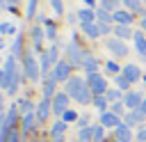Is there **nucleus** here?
Returning a JSON list of instances; mask_svg holds the SVG:
<instances>
[{
  "label": "nucleus",
  "instance_id": "f257e3e1",
  "mask_svg": "<svg viewBox=\"0 0 146 142\" xmlns=\"http://www.w3.org/2000/svg\"><path fill=\"white\" fill-rule=\"evenodd\" d=\"M68 96H73L78 103H89L91 101V89L82 78L73 76V78H68Z\"/></svg>",
  "mask_w": 146,
  "mask_h": 142
},
{
  "label": "nucleus",
  "instance_id": "f03ea898",
  "mask_svg": "<svg viewBox=\"0 0 146 142\" xmlns=\"http://www.w3.org/2000/svg\"><path fill=\"white\" fill-rule=\"evenodd\" d=\"M5 73H7V87H5V89L14 92V89H16V85H18V73H16V57H14V55H11V57H7V62H5Z\"/></svg>",
  "mask_w": 146,
  "mask_h": 142
},
{
  "label": "nucleus",
  "instance_id": "7ed1b4c3",
  "mask_svg": "<svg viewBox=\"0 0 146 142\" xmlns=\"http://www.w3.org/2000/svg\"><path fill=\"white\" fill-rule=\"evenodd\" d=\"M87 85H89V89H91V94H107V82H105V78L100 76V73H89V78H87Z\"/></svg>",
  "mask_w": 146,
  "mask_h": 142
},
{
  "label": "nucleus",
  "instance_id": "20e7f679",
  "mask_svg": "<svg viewBox=\"0 0 146 142\" xmlns=\"http://www.w3.org/2000/svg\"><path fill=\"white\" fill-rule=\"evenodd\" d=\"M23 66H25V76H27L30 80H36V78H39V71H41V69H39V64H36V57H34V55H30V53H27V55L23 57Z\"/></svg>",
  "mask_w": 146,
  "mask_h": 142
},
{
  "label": "nucleus",
  "instance_id": "39448f33",
  "mask_svg": "<svg viewBox=\"0 0 146 142\" xmlns=\"http://www.w3.org/2000/svg\"><path fill=\"white\" fill-rule=\"evenodd\" d=\"M68 110V94H55L52 98V112L55 115H64Z\"/></svg>",
  "mask_w": 146,
  "mask_h": 142
},
{
  "label": "nucleus",
  "instance_id": "423d86ee",
  "mask_svg": "<svg viewBox=\"0 0 146 142\" xmlns=\"http://www.w3.org/2000/svg\"><path fill=\"white\" fill-rule=\"evenodd\" d=\"M68 73H71V64L68 62H57L55 69H52V76H55L57 82L59 80H68Z\"/></svg>",
  "mask_w": 146,
  "mask_h": 142
},
{
  "label": "nucleus",
  "instance_id": "0eeeda50",
  "mask_svg": "<svg viewBox=\"0 0 146 142\" xmlns=\"http://www.w3.org/2000/svg\"><path fill=\"white\" fill-rule=\"evenodd\" d=\"M107 50H112V53L119 55V57L128 55V46H125L121 39H107Z\"/></svg>",
  "mask_w": 146,
  "mask_h": 142
},
{
  "label": "nucleus",
  "instance_id": "6e6552de",
  "mask_svg": "<svg viewBox=\"0 0 146 142\" xmlns=\"http://www.w3.org/2000/svg\"><path fill=\"white\" fill-rule=\"evenodd\" d=\"M68 57H71V62H73V64H82V62H84V57H87V53H82V50H80V46H78L75 41H71V44H68Z\"/></svg>",
  "mask_w": 146,
  "mask_h": 142
},
{
  "label": "nucleus",
  "instance_id": "1a4fd4ad",
  "mask_svg": "<svg viewBox=\"0 0 146 142\" xmlns=\"http://www.w3.org/2000/svg\"><path fill=\"white\" fill-rule=\"evenodd\" d=\"M141 94H137V92H130V94H125V98H123V103H125V108L128 110H139L141 108Z\"/></svg>",
  "mask_w": 146,
  "mask_h": 142
},
{
  "label": "nucleus",
  "instance_id": "9d476101",
  "mask_svg": "<svg viewBox=\"0 0 146 142\" xmlns=\"http://www.w3.org/2000/svg\"><path fill=\"white\" fill-rule=\"evenodd\" d=\"M121 76H125L130 82H135V80H139V78H141V71H139V66H137V64H125Z\"/></svg>",
  "mask_w": 146,
  "mask_h": 142
},
{
  "label": "nucleus",
  "instance_id": "9b49d317",
  "mask_svg": "<svg viewBox=\"0 0 146 142\" xmlns=\"http://www.w3.org/2000/svg\"><path fill=\"white\" fill-rule=\"evenodd\" d=\"M100 126L119 128V126H121V121H119V117H116L114 112H103V117H100Z\"/></svg>",
  "mask_w": 146,
  "mask_h": 142
},
{
  "label": "nucleus",
  "instance_id": "f8f14e48",
  "mask_svg": "<svg viewBox=\"0 0 146 142\" xmlns=\"http://www.w3.org/2000/svg\"><path fill=\"white\" fill-rule=\"evenodd\" d=\"M112 16H114V21H116L119 25H130V21H132V14L125 11V9H119V11H114Z\"/></svg>",
  "mask_w": 146,
  "mask_h": 142
},
{
  "label": "nucleus",
  "instance_id": "ddd939ff",
  "mask_svg": "<svg viewBox=\"0 0 146 142\" xmlns=\"http://www.w3.org/2000/svg\"><path fill=\"white\" fill-rule=\"evenodd\" d=\"M64 131H66V124H64V121H57V124L52 126V131H50L52 140H55V142H64Z\"/></svg>",
  "mask_w": 146,
  "mask_h": 142
},
{
  "label": "nucleus",
  "instance_id": "4468645a",
  "mask_svg": "<svg viewBox=\"0 0 146 142\" xmlns=\"http://www.w3.org/2000/svg\"><path fill=\"white\" fill-rule=\"evenodd\" d=\"M82 32H84L87 37H91V39L100 37V27H98V23H82Z\"/></svg>",
  "mask_w": 146,
  "mask_h": 142
},
{
  "label": "nucleus",
  "instance_id": "2eb2a0df",
  "mask_svg": "<svg viewBox=\"0 0 146 142\" xmlns=\"http://www.w3.org/2000/svg\"><path fill=\"white\" fill-rule=\"evenodd\" d=\"M78 18H80V23H96V11L94 9H80Z\"/></svg>",
  "mask_w": 146,
  "mask_h": 142
},
{
  "label": "nucleus",
  "instance_id": "dca6fc26",
  "mask_svg": "<svg viewBox=\"0 0 146 142\" xmlns=\"http://www.w3.org/2000/svg\"><path fill=\"white\" fill-rule=\"evenodd\" d=\"M116 137H119V142H128V140L132 137V133H130V126H128V124H121V126L116 128Z\"/></svg>",
  "mask_w": 146,
  "mask_h": 142
},
{
  "label": "nucleus",
  "instance_id": "f3484780",
  "mask_svg": "<svg viewBox=\"0 0 146 142\" xmlns=\"http://www.w3.org/2000/svg\"><path fill=\"white\" fill-rule=\"evenodd\" d=\"M50 108H52L50 98H43V101L39 103V112H36V110H34V112H36V117H39V119H46V117H48V110H50Z\"/></svg>",
  "mask_w": 146,
  "mask_h": 142
},
{
  "label": "nucleus",
  "instance_id": "a211bd4d",
  "mask_svg": "<svg viewBox=\"0 0 146 142\" xmlns=\"http://www.w3.org/2000/svg\"><path fill=\"white\" fill-rule=\"evenodd\" d=\"M132 39H135V46H137V50H139V53L146 57V37H144L141 32H135V37H132Z\"/></svg>",
  "mask_w": 146,
  "mask_h": 142
},
{
  "label": "nucleus",
  "instance_id": "6ab92c4d",
  "mask_svg": "<svg viewBox=\"0 0 146 142\" xmlns=\"http://www.w3.org/2000/svg\"><path fill=\"white\" fill-rule=\"evenodd\" d=\"M55 85H57V80H55V76L50 73V76H48V80H46V85H43V94H46V98H50V96H52Z\"/></svg>",
  "mask_w": 146,
  "mask_h": 142
},
{
  "label": "nucleus",
  "instance_id": "aec40b11",
  "mask_svg": "<svg viewBox=\"0 0 146 142\" xmlns=\"http://www.w3.org/2000/svg\"><path fill=\"white\" fill-rule=\"evenodd\" d=\"M114 32L119 34V39H128V37H135V32L130 30V25H116Z\"/></svg>",
  "mask_w": 146,
  "mask_h": 142
},
{
  "label": "nucleus",
  "instance_id": "412c9836",
  "mask_svg": "<svg viewBox=\"0 0 146 142\" xmlns=\"http://www.w3.org/2000/svg\"><path fill=\"white\" fill-rule=\"evenodd\" d=\"M96 21H98V23H110V21H114V16H112L107 9H98V11H96Z\"/></svg>",
  "mask_w": 146,
  "mask_h": 142
},
{
  "label": "nucleus",
  "instance_id": "4be33fe9",
  "mask_svg": "<svg viewBox=\"0 0 146 142\" xmlns=\"http://www.w3.org/2000/svg\"><path fill=\"white\" fill-rule=\"evenodd\" d=\"M82 66L87 69V73H96V66H98V64H96V60H94L91 55H87L84 62H82Z\"/></svg>",
  "mask_w": 146,
  "mask_h": 142
},
{
  "label": "nucleus",
  "instance_id": "5701e85b",
  "mask_svg": "<svg viewBox=\"0 0 146 142\" xmlns=\"http://www.w3.org/2000/svg\"><path fill=\"white\" fill-rule=\"evenodd\" d=\"M80 140H82V142H89V140H94V128H91V126H84V128L80 131Z\"/></svg>",
  "mask_w": 146,
  "mask_h": 142
},
{
  "label": "nucleus",
  "instance_id": "b1692460",
  "mask_svg": "<svg viewBox=\"0 0 146 142\" xmlns=\"http://www.w3.org/2000/svg\"><path fill=\"white\" fill-rule=\"evenodd\" d=\"M32 39H34V46L39 48L41 41H43V30H41V27H34V30H32Z\"/></svg>",
  "mask_w": 146,
  "mask_h": 142
},
{
  "label": "nucleus",
  "instance_id": "393cba45",
  "mask_svg": "<svg viewBox=\"0 0 146 142\" xmlns=\"http://www.w3.org/2000/svg\"><path fill=\"white\" fill-rule=\"evenodd\" d=\"M141 117H144V115H141L139 110H132V112L128 115V119H125V121H128V126H132V124H137V121H139Z\"/></svg>",
  "mask_w": 146,
  "mask_h": 142
},
{
  "label": "nucleus",
  "instance_id": "a878e982",
  "mask_svg": "<svg viewBox=\"0 0 146 142\" xmlns=\"http://www.w3.org/2000/svg\"><path fill=\"white\" fill-rule=\"evenodd\" d=\"M34 119H36V112H27V115H25V119H23V126H25V131H30V128H32Z\"/></svg>",
  "mask_w": 146,
  "mask_h": 142
},
{
  "label": "nucleus",
  "instance_id": "bb28decb",
  "mask_svg": "<svg viewBox=\"0 0 146 142\" xmlns=\"http://www.w3.org/2000/svg\"><path fill=\"white\" fill-rule=\"evenodd\" d=\"M105 98H107L110 103H116V101L121 98V92H119V89H110V92L105 94Z\"/></svg>",
  "mask_w": 146,
  "mask_h": 142
},
{
  "label": "nucleus",
  "instance_id": "cd10ccee",
  "mask_svg": "<svg viewBox=\"0 0 146 142\" xmlns=\"http://www.w3.org/2000/svg\"><path fill=\"white\" fill-rule=\"evenodd\" d=\"M50 7H52L55 14H64V5H62V0H50Z\"/></svg>",
  "mask_w": 146,
  "mask_h": 142
},
{
  "label": "nucleus",
  "instance_id": "c85d7f7f",
  "mask_svg": "<svg viewBox=\"0 0 146 142\" xmlns=\"http://www.w3.org/2000/svg\"><path fill=\"white\" fill-rule=\"evenodd\" d=\"M123 108H125V103H119V101H116V103H112V108H110V110L119 117V115H123Z\"/></svg>",
  "mask_w": 146,
  "mask_h": 142
},
{
  "label": "nucleus",
  "instance_id": "c756f323",
  "mask_svg": "<svg viewBox=\"0 0 146 142\" xmlns=\"http://www.w3.org/2000/svg\"><path fill=\"white\" fill-rule=\"evenodd\" d=\"M123 2H125V7L132 9V11H137V9L141 7V0H123Z\"/></svg>",
  "mask_w": 146,
  "mask_h": 142
},
{
  "label": "nucleus",
  "instance_id": "7c9ffc66",
  "mask_svg": "<svg viewBox=\"0 0 146 142\" xmlns=\"http://www.w3.org/2000/svg\"><path fill=\"white\" fill-rule=\"evenodd\" d=\"M103 128L105 126H94V142H100L103 140Z\"/></svg>",
  "mask_w": 146,
  "mask_h": 142
},
{
  "label": "nucleus",
  "instance_id": "2f4dec72",
  "mask_svg": "<svg viewBox=\"0 0 146 142\" xmlns=\"http://www.w3.org/2000/svg\"><path fill=\"white\" fill-rule=\"evenodd\" d=\"M94 105H96L98 110H103V108L107 105V98H103V96H96V98H94Z\"/></svg>",
  "mask_w": 146,
  "mask_h": 142
},
{
  "label": "nucleus",
  "instance_id": "473e14b6",
  "mask_svg": "<svg viewBox=\"0 0 146 142\" xmlns=\"http://www.w3.org/2000/svg\"><path fill=\"white\" fill-rule=\"evenodd\" d=\"M0 32L11 34V32H14V25H11V23H0Z\"/></svg>",
  "mask_w": 146,
  "mask_h": 142
},
{
  "label": "nucleus",
  "instance_id": "72a5a7b5",
  "mask_svg": "<svg viewBox=\"0 0 146 142\" xmlns=\"http://www.w3.org/2000/svg\"><path fill=\"white\" fill-rule=\"evenodd\" d=\"M116 82H119V87H121V89H125V87L130 85V80H128L125 76H119V78H116Z\"/></svg>",
  "mask_w": 146,
  "mask_h": 142
},
{
  "label": "nucleus",
  "instance_id": "f704fd0d",
  "mask_svg": "<svg viewBox=\"0 0 146 142\" xmlns=\"http://www.w3.org/2000/svg\"><path fill=\"white\" fill-rule=\"evenodd\" d=\"M5 142H18V131H14V128H11V133L7 135V140H5Z\"/></svg>",
  "mask_w": 146,
  "mask_h": 142
},
{
  "label": "nucleus",
  "instance_id": "c9c22d12",
  "mask_svg": "<svg viewBox=\"0 0 146 142\" xmlns=\"http://www.w3.org/2000/svg\"><path fill=\"white\" fill-rule=\"evenodd\" d=\"M75 117H78V115H75V112H71V110H66V112H64V121H75Z\"/></svg>",
  "mask_w": 146,
  "mask_h": 142
},
{
  "label": "nucleus",
  "instance_id": "e433bc0d",
  "mask_svg": "<svg viewBox=\"0 0 146 142\" xmlns=\"http://www.w3.org/2000/svg\"><path fill=\"white\" fill-rule=\"evenodd\" d=\"M0 87H7V73H5V69H0Z\"/></svg>",
  "mask_w": 146,
  "mask_h": 142
},
{
  "label": "nucleus",
  "instance_id": "4c0bfd02",
  "mask_svg": "<svg viewBox=\"0 0 146 142\" xmlns=\"http://www.w3.org/2000/svg\"><path fill=\"white\" fill-rule=\"evenodd\" d=\"M98 27H100V34H107L110 32V23H98Z\"/></svg>",
  "mask_w": 146,
  "mask_h": 142
},
{
  "label": "nucleus",
  "instance_id": "58836bf2",
  "mask_svg": "<svg viewBox=\"0 0 146 142\" xmlns=\"http://www.w3.org/2000/svg\"><path fill=\"white\" fill-rule=\"evenodd\" d=\"M46 34H48V39H55V27L48 23V27H46Z\"/></svg>",
  "mask_w": 146,
  "mask_h": 142
},
{
  "label": "nucleus",
  "instance_id": "ea45409f",
  "mask_svg": "<svg viewBox=\"0 0 146 142\" xmlns=\"http://www.w3.org/2000/svg\"><path fill=\"white\" fill-rule=\"evenodd\" d=\"M34 5H36V0H30V2H27V16L34 14Z\"/></svg>",
  "mask_w": 146,
  "mask_h": 142
},
{
  "label": "nucleus",
  "instance_id": "a19ab883",
  "mask_svg": "<svg viewBox=\"0 0 146 142\" xmlns=\"http://www.w3.org/2000/svg\"><path fill=\"white\" fill-rule=\"evenodd\" d=\"M107 71H110V73H116V71H119V66H116L114 62H107Z\"/></svg>",
  "mask_w": 146,
  "mask_h": 142
},
{
  "label": "nucleus",
  "instance_id": "79ce46f5",
  "mask_svg": "<svg viewBox=\"0 0 146 142\" xmlns=\"http://www.w3.org/2000/svg\"><path fill=\"white\" fill-rule=\"evenodd\" d=\"M139 140H141V142H146V128H141V131H139Z\"/></svg>",
  "mask_w": 146,
  "mask_h": 142
},
{
  "label": "nucleus",
  "instance_id": "37998d69",
  "mask_svg": "<svg viewBox=\"0 0 146 142\" xmlns=\"http://www.w3.org/2000/svg\"><path fill=\"white\" fill-rule=\"evenodd\" d=\"M139 112H141V115H146V98L141 101V108H139Z\"/></svg>",
  "mask_w": 146,
  "mask_h": 142
},
{
  "label": "nucleus",
  "instance_id": "c03bdc74",
  "mask_svg": "<svg viewBox=\"0 0 146 142\" xmlns=\"http://www.w3.org/2000/svg\"><path fill=\"white\" fill-rule=\"evenodd\" d=\"M82 2H87L89 7H94V0H82Z\"/></svg>",
  "mask_w": 146,
  "mask_h": 142
},
{
  "label": "nucleus",
  "instance_id": "a18cd8bd",
  "mask_svg": "<svg viewBox=\"0 0 146 142\" xmlns=\"http://www.w3.org/2000/svg\"><path fill=\"white\" fill-rule=\"evenodd\" d=\"M141 25H144V30H146V16H144V18H141Z\"/></svg>",
  "mask_w": 146,
  "mask_h": 142
},
{
  "label": "nucleus",
  "instance_id": "49530a36",
  "mask_svg": "<svg viewBox=\"0 0 146 142\" xmlns=\"http://www.w3.org/2000/svg\"><path fill=\"white\" fill-rule=\"evenodd\" d=\"M0 115H2V96H0Z\"/></svg>",
  "mask_w": 146,
  "mask_h": 142
},
{
  "label": "nucleus",
  "instance_id": "de8ad7c7",
  "mask_svg": "<svg viewBox=\"0 0 146 142\" xmlns=\"http://www.w3.org/2000/svg\"><path fill=\"white\" fill-rule=\"evenodd\" d=\"M7 2H9V5H16V2H18V0H7Z\"/></svg>",
  "mask_w": 146,
  "mask_h": 142
},
{
  "label": "nucleus",
  "instance_id": "09e8293b",
  "mask_svg": "<svg viewBox=\"0 0 146 142\" xmlns=\"http://www.w3.org/2000/svg\"><path fill=\"white\" fill-rule=\"evenodd\" d=\"M110 2H114V5H116V2H119V0H110Z\"/></svg>",
  "mask_w": 146,
  "mask_h": 142
}]
</instances>
